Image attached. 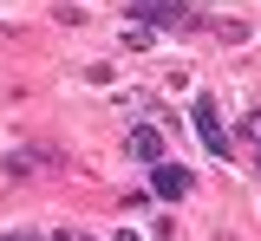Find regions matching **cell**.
<instances>
[{
  "label": "cell",
  "instance_id": "6da1fadb",
  "mask_svg": "<svg viewBox=\"0 0 261 241\" xmlns=\"http://www.w3.org/2000/svg\"><path fill=\"white\" fill-rule=\"evenodd\" d=\"M196 137H202V150H209V157H228V131H222V117H216V104L209 98H196Z\"/></svg>",
  "mask_w": 261,
  "mask_h": 241
},
{
  "label": "cell",
  "instance_id": "7a4b0ae2",
  "mask_svg": "<svg viewBox=\"0 0 261 241\" xmlns=\"http://www.w3.org/2000/svg\"><path fill=\"white\" fill-rule=\"evenodd\" d=\"M130 20H144V26H196L190 7H176V0H157V7H137Z\"/></svg>",
  "mask_w": 261,
  "mask_h": 241
},
{
  "label": "cell",
  "instance_id": "3957f363",
  "mask_svg": "<svg viewBox=\"0 0 261 241\" xmlns=\"http://www.w3.org/2000/svg\"><path fill=\"white\" fill-rule=\"evenodd\" d=\"M150 189L176 202V196H190V170H176V163H157V170H150Z\"/></svg>",
  "mask_w": 261,
  "mask_h": 241
},
{
  "label": "cell",
  "instance_id": "277c9868",
  "mask_svg": "<svg viewBox=\"0 0 261 241\" xmlns=\"http://www.w3.org/2000/svg\"><path fill=\"white\" fill-rule=\"evenodd\" d=\"M130 157H144V163L163 157V131H157V124H130Z\"/></svg>",
  "mask_w": 261,
  "mask_h": 241
},
{
  "label": "cell",
  "instance_id": "5b68a950",
  "mask_svg": "<svg viewBox=\"0 0 261 241\" xmlns=\"http://www.w3.org/2000/svg\"><path fill=\"white\" fill-rule=\"evenodd\" d=\"M0 241H46V235H33V228H13V235H0Z\"/></svg>",
  "mask_w": 261,
  "mask_h": 241
},
{
  "label": "cell",
  "instance_id": "8992f818",
  "mask_svg": "<svg viewBox=\"0 0 261 241\" xmlns=\"http://www.w3.org/2000/svg\"><path fill=\"white\" fill-rule=\"evenodd\" d=\"M248 137H255V143H261V111H255V117H248Z\"/></svg>",
  "mask_w": 261,
  "mask_h": 241
},
{
  "label": "cell",
  "instance_id": "52a82bcc",
  "mask_svg": "<svg viewBox=\"0 0 261 241\" xmlns=\"http://www.w3.org/2000/svg\"><path fill=\"white\" fill-rule=\"evenodd\" d=\"M118 241H144V235H137V228H118Z\"/></svg>",
  "mask_w": 261,
  "mask_h": 241
},
{
  "label": "cell",
  "instance_id": "ba28073f",
  "mask_svg": "<svg viewBox=\"0 0 261 241\" xmlns=\"http://www.w3.org/2000/svg\"><path fill=\"white\" fill-rule=\"evenodd\" d=\"M222 241H235V235H222Z\"/></svg>",
  "mask_w": 261,
  "mask_h": 241
}]
</instances>
